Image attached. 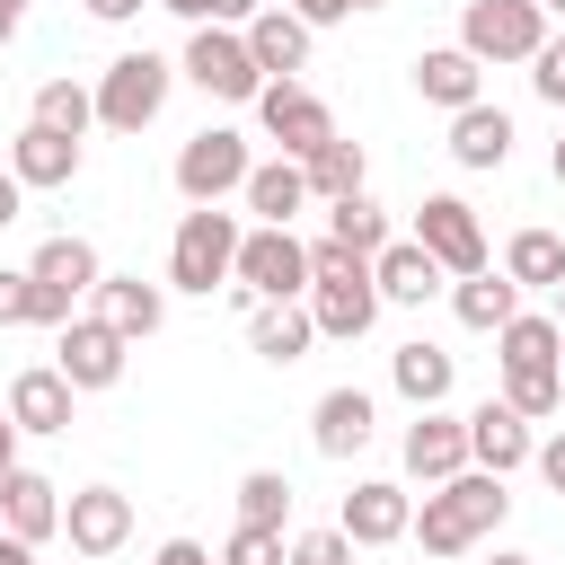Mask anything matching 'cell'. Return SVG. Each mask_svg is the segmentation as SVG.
<instances>
[{
  "label": "cell",
  "mask_w": 565,
  "mask_h": 565,
  "mask_svg": "<svg viewBox=\"0 0 565 565\" xmlns=\"http://www.w3.org/2000/svg\"><path fill=\"white\" fill-rule=\"evenodd\" d=\"M371 433H380V397L371 388H327L318 406H309V441H318V459H362L371 450Z\"/></svg>",
  "instance_id": "15"
},
{
  "label": "cell",
  "mask_w": 565,
  "mask_h": 565,
  "mask_svg": "<svg viewBox=\"0 0 565 565\" xmlns=\"http://www.w3.org/2000/svg\"><path fill=\"white\" fill-rule=\"evenodd\" d=\"M0 565H35V547H26L18 530H0Z\"/></svg>",
  "instance_id": "49"
},
{
  "label": "cell",
  "mask_w": 565,
  "mask_h": 565,
  "mask_svg": "<svg viewBox=\"0 0 565 565\" xmlns=\"http://www.w3.org/2000/svg\"><path fill=\"white\" fill-rule=\"evenodd\" d=\"M221 565H291V539H282V530H256V521H238V530L221 539Z\"/></svg>",
  "instance_id": "37"
},
{
  "label": "cell",
  "mask_w": 565,
  "mask_h": 565,
  "mask_svg": "<svg viewBox=\"0 0 565 565\" xmlns=\"http://www.w3.org/2000/svg\"><path fill=\"white\" fill-rule=\"evenodd\" d=\"M177 79H185V71H177L168 53H150V44L115 53V62L97 71V124H106V132H141V124H159V106H168Z\"/></svg>",
  "instance_id": "5"
},
{
  "label": "cell",
  "mask_w": 565,
  "mask_h": 565,
  "mask_svg": "<svg viewBox=\"0 0 565 565\" xmlns=\"http://www.w3.org/2000/svg\"><path fill=\"white\" fill-rule=\"evenodd\" d=\"M503 512H512V494H503V477L494 468H459V477H441V486H424V503H415V547L424 556H468V547H486L494 530H503Z\"/></svg>",
  "instance_id": "1"
},
{
  "label": "cell",
  "mask_w": 565,
  "mask_h": 565,
  "mask_svg": "<svg viewBox=\"0 0 565 565\" xmlns=\"http://www.w3.org/2000/svg\"><path fill=\"white\" fill-rule=\"evenodd\" d=\"M512 141H521V132H512V115H503V106H486V97L450 115V159H459L468 177H494V168L512 159Z\"/></svg>",
  "instance_id": "21"
},
{
  "label": "cell",
  "mask_w": 565,
  "mask_h": 565,
  "mask_svg": "<svg viewBox=\"0 0 565 565\" xmlns=\"http://www.w3.org/2000/svg\"><path fill=\"white\" fill-rule=\"evenodd\" d=\"M9 441H18V424H9V397H0V450H9Z\"/></svg>",
  "instance_id": "52"
},
{
  "label": "cell",
  "mask_w": 565,
  "mask_h": 565,
  "mask_svg": "<svg viewBox=\"0 0 565 565\" xmlns=\"http://www.w3.org/2000/svg\"><path fill=\"white\" fill-rule=\"evenodd\" d=\"M547 177H556V185H565V141H556V150H547Z\"/></svg>",
  "instance_id": "53"
},
{
  "label": "cell",
  "mask_w": 565,
  "mask_h": 565,
  "mask_svg": "<svg viewBox=\"0 0 565 565\" xmlns=\"http://www.w3.org/2000/svg\"><path fill=\"white\" fill-rule=\"evenodd\" d=\"M256 9H265V0H212V26H247Z\"/></svg>",
  "instance_id": "46"
},
{
  "label": "cell",
  "mask_w": 565,
  "mask_h": 565,
  "mask_svg": "<svg viewBox=\"0 0 565 565\" xmlns=\"http://www.w3.org/2000/svg\"><path fill=\"white\" fill-rule=\"evenodd\" d=\"M556 327H565V282H556Z\"/></svg>",
  "instance_id": "54"
},
{
  "label": "cell",
  "mask_w": 565,
  "mask_h": 565,
  "mask_svg": "<svg viewBox=\"0 0 565 565\" xmlns=\"http://www.w3.org/2000/svg\"><path fill=\"white\" fill-rule=\"evenodd\" d=\"M327 238H344V247H362V256H380L397 230H388V212L371 203V185L362 194H344V203H327Z\"/></svg>",
  "instance_id": "33"
},
{
  "label": "cell",
  "mask_w": 565,
  "mask_h": 565,
  "mask_svg": "<svg viewBox=\"0 0 565 565\" xmlns=\"http://www.w3.org/2000/svg\"><path fill=\"white\" fill-rule=\"evenodd\" d=\"M97 318H106V327H124L132 344H150V335L168 327V282H141V274H106V282H97Z\"/></svg>",
  "instance_id": "25"
},
{
  "label": "cell",
  "mask_w": 565,
  "mask_h": 565,
  "mask_svg": "<svg viewBox=\"0 0 565 565\" xmlns=\"http://www.w3.org/2000/svg\"><path fill=\"white\" fill-rule=\"evenodd\" d=\"M539 9H547V18H565V0H539Z\"/></svg>",
  "instance_id": "55"
},
{
  "label": "cell",
  "mask_w": 565,
  "mask_h": 565,
  "mask_svg": "<svg viewBox=\"0 0 565 565\" xmlns=\"http://www.w3.org/2000/svg\"><path fill=\"white\" fill-rule=\"evenodd\" d=\"M530 88H539L547 106H565V35H547V44L530 53Z\"/></svg>",
  "instance_id": "39"
},
{
  "label": "cell",
  "mask_w": 565,
  "mask_h": 565,
  "mask_svg": "<svg viewBox=\"0 0 565 565\" xmlns=\"http://www.w3.org/2000/svg\"><path fill=\"white\" fill-rule=\"evenodd\" d=\"M9 477H18V441L0 450V503H9Z\"/></svg>",
  "instance_id": "50"
},
{
  "label": "cell",
  "mask_w": 565,
  "mask_h": 565,
  "mask_svg": "<svg viewBox=\"0 0 565 565\" xmlns=\"http://www.w3.org/2000/svg\"><path fill=\"white\" fill-rule=\"evenodd\" d=\"M335 530H344L353 547H397V539L415 530V494H406L397 477H353V494H344Z\"/></svg>",
  "instance_id": "13"
},
{
  "label": "cell",
  "mask_w": 565,
  "mask_h": 565,
  "mask_svg": "<svg viewBox=\"0 0 565 565\" xmlns=\"http://www.w3.org/2000/svg\"><path fill=\"white\" fill-rule=\"evenodd\" d=\"M556 353H565L556 309H521V318L494 335V362H503V371H556Z\"/></svg>",
  "instance_id": "30"
},
{
  "label": "cell",
  "mask_w": 565,
  "mask_h": 565,
  "mask_svg": "<svg viewBox=\"0 0 565 565\" xmlns=\"http://www.w3.org/2000/svg\"><path fill=\"white\" fill-rule=\"evenodd\" d=\"M415 238L441 256V274H450V282L494 265V247H486V221H477V203H468V194H424V203H415Z\"/></svg>",
  "instance_id": "9"
},
{
  "label": "cell",
  "mask_w": 565,
  "mask_h": 565,
  "mask_svg": "<svg viewBox=\"0 0 565 565\" xmlns=\"http://www.w3.org/2000/svg\"><path fill=\"white\" fill-rule=\"evenodd\" d=\"M503 274L521 291H556L565 282V230H512L503 238Z\"/></svg>",
  "instance_id": "32"
},
{
  "label": "cell",
  "mask_w": 565,
  "mask_h": 565,
  "mask_svg": "<svg viewBox=\"0 0 565 565\" xmlns=\"http://www.w3.org/2000/svg\"><path fill=\"white\" fill-rule=\"evenodd\" d=\"M247 168H256V150H247V132H230V124H203L185 150H177V194L185 203H230L238 185H247Z\"/></svg>",
  "instance_id": "8"
},
{
  "label": "cell",
  "mask_w": 565,
  "mask_h": 565,
  "mask_svg": "<svg viewBox=\"0 0 565 565\" xmlns=\"http://www.w3.org/2000/svg\"><path fill=\"white\" fill-rule=\"evenodd\" d=\"M459 44H468L486 71H503V62L530 71V53L547 44V9H539V0H468V9H459Z\"/></svg>",
  "instance_id": "7"
},
{
  "label": "cell",
  "mask_w": 565,
  "mask_h": 565,
  "mask_svg": "<svg viewBox=\"0 0 565 565\" xmlns=\"http://www.w3.org/2000/svg\"><path fill=\"white\" fill-rule=\"evenodd\" d=\"M530 468H539V477H547V486L565 494V424H556V433H547V441L530 450Z\"/></svg>",
  "instance_id": "42"
},
{
  "label": "cell",
  "mask_w": 565,
  "mask_h": 565,
  "mask_svg": "<svg viewBox=\"0 0 565 565\" xmlns=\"http://www.w3.org/2000/svg\"><path fill=\"white\" fill-rule=\"evenodd\" d=\"M371 282H380V300H388V309H424L450 274H441V256H433L424 238H388V247L371 256Z\"/></svg>",
  "instance_id": "20"
},
{
  "label": "cell",
  "mask_w": 565,
  "mask_h": 565,
  "mask_svg": "<svg viewBox=\"0 0 565 565\" xmlns=\"http://www.w3.org/2000/svg\"><path fill=\"white\" fill-rule=\"evenodd\" d=\"M18 26H26V0H0V53L18 44Z\"/></svg>",
  "instance_id": "47"
},
{
  "label": "cell",
  "mask_w": 565,
  "mask_h": 565,
  "mask_svg": "<svg viewBox=\"0 0 565 565\" xmlns=\"http://www.w3.org/2000/svg\"><path fill=\"white\" fill-rule=\"evenodd\" d=\"M503 397H512L530 424H547V415L565 406V371H503Z\"/></svg>",
  "instance_id": "36"
},
{
  "label": "cell",
  "mask_w": 565,
  "mask_h": 565,
  "mask_svg": "<svg viewBox=\"0 0 565 565\" xmlns=\"http://www.w3.org/2000/svg\"><path fill=\"white\" fill-rule=\"evenodd\" d=\"M159 9H168V18H185V26H203V18H212V0H159Z\"/></svg>",
  "instance_id": "48"
},
{
  "label": "cell",
  "mask_w": 565,
  "mask_h": 565,
  "mask_svg": "<svg viewBox=\"0 0 565 565\" xmlns=\"http://www.w3.org/2000/svg\"><path fill=\"white\" fill-rule=\"evenodd\" d=\"M380 282H371V256L362 247H344V238H309V318H318V335H335V344H362L371 327H380Z\"/></svg>",
  "instance_id": "2"
},
{
  "label": "cell",
  "mask_w": 565,
  "mask_h": 565,
  "mask_svg": "<svg viewBox=\"0 0 565 565\" xmlns=\"http://www.w3.org/2000/svg\"><path fill=\"white\" fill-rule=\"evenodd\" d=\"M62 539H71V556H115L124 539H132V494L124 486H79V494H62Z\"/></svg>",
  "instance_id": "14"
},
{
  "label": "cell",
  "mask_w": 565,
  "mask_h": 565,
  "mask_svg": "<svg viewBox=\"0 0 565 565\" xmlns=\"http://www.w3.org/2000/svg\"><path fill=\"white\" fill-rule=\"evenodd\" d=\"M291 9H300L309 26H344L353 9H388V0H291Z\"/></svg>",
  "instance_id": "41"
},
{
  "label": "cell",
  "mask_w": 565,
  "mask_h": 565,
  "mask_svg": "<svg viewBox=\"0 0 565 565\" xmlns=\"http://www.w3.org/2000/svg\"><path fill=\"white\" fill-rule=\"evenodd\" d=\"M79 565H88V556H79Z\"/></svg>",
  "instance_id": "57"
},
{
  "label": "cell",
  "mask_w": 565,
  "mask_h": 565,
  "mask_svg": "<svg viewBox=\"0 0 565 565\" xmlns=\"http://www.w3.org/2000/svg\"><path fill=\"white\" fill-rule=\"evenodd\" d=\"M300 168H309V203H344V194H362V185H371V159H362V141H344V132H335V141H318Z\"/></svg>",
  "instance_id": "31"
},
{
  "label": "cell",
  "mask_w": 565,
  "mask_h": 565,
  "mask_svg": "<svg viewBox=\"0 0 565 565\" xmlns=\"http://www.w3.org/2000/svg\"><path fill=\"white\" fill-rule=\"evenodd\" d=\"M450 318H459V327H477V335H503V327L521 318V282H512L503 265L459 274V282H450Z\"/></svg>",
  "instance_id": "26"
},
{
  "label": "cell",
  "mask_w": 565,
  "mask_h": 565,
  "mask_svg": "<svg viewBox=\"0 0 565 565\" xmlns=\"http://www.w3.org/2000/svg\"><path fill=\"white\" fill-rule=\"evenodd\" d=\"M79 9H88L97 26H132V18H141V9H159V0H79Z\"/></svg>",
  "instance_id": "43"
},
{
  "label": "cell",
  "mask_w": 565,
  "mask_h": 565,
  "mask_svg": "<svg viewBox=\"0 0 565 565\" xmlns=\"http://www.w3.org/2000/svg\"><path fill=\"white\" fill-rule=\"evenodd\" d=\"M238 203H247L256 221H300V212H309V168L274 150V159H256V168H247V185H238Z\"/></svg>",
  "instance_id": "27"
},
{
  "label": "cell",
  "mask_w": 565,
  "mask_h": 565,
  "mask_svg": "<svg viewBox=\"0 0 565 565\" xmlns=\"http://www.w3.org/2000/svg\"><path fill=\"white\" fill-rule=\"evenodd\" d=\"M35 124H53V132H88V124H97V88H79V79H44V88H35Z\"/></svg>",
  "instance_id": "35"
},
{
  "label": "cell",
  "mask_w": 565,
  "mask_h": 565,
  "mask_svg": "<svg viewBox=\"0 0 565 565\" xmlns=\"http://www.w3.org/2000/svg\"><path fill=\"white\" fill-rule=\"evenodd\" d=\"M71 406H79V388H71L53 362H35V371L9 380V424H18V433H71Z\"/></svg>",
  "instance_id": "23"
},
{
  "label": "cell",
  "mask_w": 565,
  "mask_h": 565,
  "mask_svg": "<svg viewBox=\"0 0 565 565\" xmlns=\"http://www.w3.org/2000/svg\"><path fill=\"white\" fill-rule=\"evenodd\" d=\"M530 450H539V433H530V415H521L512 397H486V406H468V459H477V468L512 477V468H530Z\"/></svg>",
  "instance_id": "17"
},
{
  "label": "cell",
  "mask_w": 565,
  "mask_h": 565,
  "mask_svg": "<svg viewBox=\"0 0 565 565\" xmlns=\"http://www.w3.org/2000/svg\"><path fill=\"white\" fill-rule=\"evenodd\" d=\"M203 97H221V106H256V88H265V71H256V53H247V26H194L185 35V62H177Z\"/></svg>",
  "instance_id": "6"
},
{
  "label": "cell",
  "mask_w": 565,
  "mask_h": 565,
  "mask_svg": "<svg viewBox=\"0 0 565 565\" xmlns=\"http://www.w3.org/2000/svg\"><path fill=\"white\" fill-rule=\"evenodd\" d=\"M26 212V185H18V168H0V230Z\"/></svg>",
  "instance_id": "45"
},
{
  "label": "cell",
  "mask_w": 565,
  "mask_h": 565,
  "mask_svg": "<svg viewBox=\"0 0 565 565\" xmlns=\"http://www.w3.org/2000/svg\"><path fill=\"white\" fill-rule=\"evenodd\" d=\"M53 335H62V344H53V371H62L79 397H88V388H115V380H124V362H132V335H124V327H106L97 309H79V318H71V327H53Z\"/></svg>",
  "instance_id": "10"
},
{
  "label": "cell",
  "mask_w": 565,
  "mask_h": 565,
  "mask_svg": "<svg viewBox=\"0 0 565 565\" xmlns=\"http://www.w3.org/2000/svg\"><path fill=\"white\" fill-rule=\"evenodd\" d=\"M309 44H318V26H309L300 9H282V0H265V9L247 18V53H256L265 79H300V71H309Z\"/></svg>",
  "instance_id": "18"
},
{
  "label": "cell",
  "mask_w": 565,
  "mask_h": 565,
  "mask_svg": "<svg viewBox=\"0 0 565 565\" xmlns=\"http://www.w3.org/2000/svg\"><path fill=\"white\" fill-rule=\"evenodd\" d=\"M486 565H539V556H521V547H494V556H486Z\"/></svg>",
  "instance_id": "51"
},
{
  "label": "cell",
  "mask_w": 565,
  "mask_h": 565,
  "mask_svg": "<svg viewBox=\"0 0 565 565\" xmlns=\"http://www.w3.org/2000/svg\"><path fill=\"white\" fill-rule=\"evenodd\" d=\"M26 274L44 282V291H71V300H97V282H106V256L79 238V230H62V238H44L35 256H26Z\"/></svg>",
  "instance_id": "24"
},
{
  "label": "cell",
  "mask_w": 565,
  "mask_h": 565,
  "mask_svg": "<svg viewBox=\"0 0 565 565\" xmlns=\"http://www.w3.org/2000/svg\"><path fill=\"white\" fill-rule=\"evenodd\" d=\"M26 309H35V274H26V265H18V274L0 265V327H26Z\"/></svg>",
  "instance_id": "40"
},
{
  "label": "cell",
  "mask_w": 565,
  "mask_h": 565,
  "mask_svg": "<svg viewBox=\"0 0 565 565\" xmlns=\"http://www.w3.org/2000/svg\"><path fill=\"white\" fill-rule=\"evenodd\" d=\"M291 565H353V539L327 521V530H300L291 539Z\"/></svg>",
  "instance_id": "38"
},
{
  "label": "cell",
  "mask_w": 565,
  "mask_h": 565,
  "mask_svg": "<svg viewBox=\"0 0 565 565\" xmlns=\"http://www.w3.org/2000/svg\"><path fill=\"white\" fill-rule=\"evenodd\" d=\"M247 344H256V362L291 371V362L318 344V318H309V300H256V309H247Z\"/></svg>",
  "instance_id": "22"
},
{
  "label": "cell",
  "mask_w": 565,
  "mask_h": 565,
  "mask_svg": "<svg viewBox=\"0 0 565 565\" xmlns=\"http://www.w3.org/2000/svg\"><path fill=\"white\" fill-rule=\"evenodd\" d=\"M450 380H459V362H450L441 344H424V335L388 353V388H397L406 406H450Z\"/></svg>",
  "instance_id": "28"
},
{
  "label": "cell",
  "mask_w": 565,
  "mask_h": 565,
  "mask_svg": "<svg viewBox=\"0 0 565 565\" xmlns=\"http://www.w3.org/2000/svg\"><path fill=\"white\" fill-rule=\"evenodd\" d=\"M406 79H415V97L441 106V115H459V106L486 97V62H477L468 44H424V53L406 62Z\"/></svg>",
  "instance_id": "16"
},
{
  "label": "cell",
  "mask_w": 565,
  "mask_h": 565,
  "mask_svg": "<svg viewBox=\"0 0 565 565\" xmlns=\"http://www.w3.org/2000/svg\"><path fill=\"white\" fill-rule=\"evenodd\" d=\"M238 521L282 530V521H291V477H282V468H247V477H238Z\"/></svg>",
  "instance_id": "34"
},
{
  "label": "cell",
  "mask_w": 565,
  "mask_h": 565,
  "mask_svg": "<svg viewBox=\"0 0 565 565\" xmlns=\"http://www.w3.org/2000/svg\"><path fill=\"white\" fill-rule=\"evenodd\" d=\"M238 212H221V203H185V221H177V238H168V291H194V300H212V291H230V274H238Z\"/></svg>",
  "instance_id": "3"
},
{
  "label": "cell",
  "mask_w": 565,
  "mask_h": 565,
  "mask_svg": "<svg viewBox=\"0 0 565 565\" xmlns=\"http://www.w3.org/2000/svg\"><path fill=\"white\" fill-rule=\"evenodd\" d=\"M9 168H18V185L26 194H53V185H71L79 177V132H53V124H18V141H9Z\"/></svg>",
  "instance_id": "19"
},
{
  "label": "cell",
  "mask_w": 565,
  "mask_h": 565,
  "mask_svg": "<svg viewBox=\"0 0 565 565\" xmlns=\"http://www.w3.org/2000/svg\"><path fill=\"white\" fill-rule=\"evenodd\" d=\"M256 124H265V141H274L282 159H309L318 141H335L327 97H318V88H300V79H265V88H256Z\"/></svg>",
  "instance_id": "11"
},
{
  "label": "cell",
  "mask_w": 565,
  "mask_h": 565,
  "mask_svg": "<svg viewBox=\"0 0 565 565\" xmlns=\"http://www.w3.org/2000/svg\"><path fill=\"white\" fill-rule=\"evenodd\" d=\"M0 530H18L26 547H44V539L62 530V486H53L44 468H18V477H9V503H0Z\"/></svg>",
  "instance_id": "29"
},
{
  "label": "cell",
  "mask_w": 565,
  "mask_h": 565,
  "mask_svg": "<svg viewBox=\"0 0 565 565\" xmlns=\"http://www.w3.org/2000/svg\"><path fill=\"white\" fill-rule=\"evenodd\" d=\"M230 291H238V309H256V300H309V238L291 221H256L238 238Z\"/></svg>",
  "instance_id": "4"
},
{
  "label": "cell",
  "mask_w": 565,
  "mask_h": 565,
  "mask_svg": "<svg viewBox=\"0 0 565 565\" xmlns=\"http://www.w3.org/2000/svg\"><path fill=\"white\" fill-rule=\"evenodd\" d=\"M150 565H221V556H212L203 539H159V556H150Z\"/></svg>",
  "instance_id": "44"
},
{
  "label": "cell",
  "mask_w": 565,
  "mask_h": 565,
  "mask_svg": "<svg viewBox=\"0 0 565 565\" xmlns=\"http://www.w3.org/2000/svg\"><path fill=\"white\" fill-rule=\"evenodd\" d=\"M556 371H565V353H556Z\"/></svg>",
  "instance_id": "56"
},
{
  "label": "cell",
  "mask_w": 565,
  "mask_h": 565,
  "mask_svg": "<svg viewBox=\"0 0 565 565\" xmlns=\"http://www.w3.org/2000/svg\"><path fill=\"white\" fill-rule=\"evenodd\" d=\"M397 459H406V477H415V486H441V477L477 468V459H468V415H450V406H415V424H406Z\"/></svg>",
  "instance_id": "12"
}]
</instances>
